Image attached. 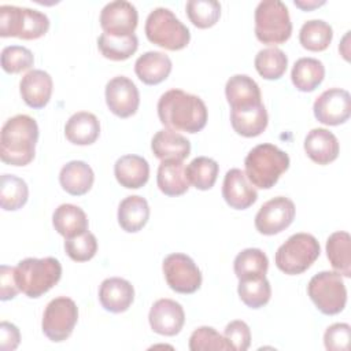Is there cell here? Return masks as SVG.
Here are the masks:
<instances>
[{
    "label": "cell",
    "instance_id": "cell-41",
    "mask_svg": "<svg viewBox=\"0 0 351 351\" xmlns=\"http://www.w3.org/2000/svg\"><path fill=\"white\" fill-rule=\"evenodd\" d=\"M189 350L191 351H229L233 347L228 343L225 336L218 333L211 326H200L195 329L189 337Z\"/></svg>",
    "mask_w": 351,
    "mask_h": 351
},
{
    "label": "cell",
    "instance_id": "cell-4",
    "mask_svg": "<svg viewBox=\"0 0 351 351\" xmlns=\"http://www.w3.org/2000/svg\"><path fill=\"white\" fill-rule=\"evenodd\" d=\"M62 277V265L56 258H26L15 266V281L22 293L36 299L47 293Z\"/></svg>",
    "mask_w": 351,
    "mask_h": 351
},
{
    "label": "cell",
    "instance_id": "cell-11",
    "mask_svg": "<svg viewBox=\"0 0 351 351\" xmlns=\"http://www.w3.org/2000/svg\"><path fill=\"white\" fill-rule=\"evenodd\" d=\"M163 274L167 285L178 293H193L202 285V271L193 259L185 254L174 252L163 259Z\"/></svg>",
    "mask_w": 351,
    "mask_h": 351
},
{
    "label": "cell",
    "instance_id": "cell-34",
    "mask_svg": "<svg viewBox=\"0 0 351 351\" xmlns=\"http://www.w3.org/2000/svg\"><path fill=\"white\" fill-rule=\"evenodd\" d=\"M333 37L332 26L322 19H311L302 25L299 32V41L303 48L319 52L325 51Z\"/></svg>",
    "mask_w": 351,
    "mask_h": 351
},
{
    "label": "cell",
    "instance_id": "cell-27",
    "mask_svg": "<svg viewBox=\"0 0 351 351\" xmlns=\"http://www.w3.org/2000/svg\"><path fill=\"white\" fill-rule=\"evenodd\" d=\"M149 218L148 202L138 196L132 195L125 197L118 206V223L129 233L141 230Z\"/></svg>",
    "mask_w": 351,
    "mask_h": 351
},
{
    "label": "cell",
    "instance_id": "cell-39",
    "mask_svg": "<svg viewBox=\"0 0 351 351\" xmlns=\"http://www.w3.org/2000/svg\"><path fill=\"white\" fill-rule=\"evenodd\" d=\"M237 293L241 302L250 308H261L270 300L271 287L266 276L261 278L239 280Z\"/></svg>",
    "mask_w": 351,
    "mask_h": 351
},
{
    "label": "cell",
    "instance_id": "cell-43",
    "mask_svg": "<svg viewBox=\"0 0 351 351\" xmlns=\"http://www.w3.org/2000/svg\"><path fill=\"white\" fill-rule=\"evenodd\" d=\"M64 250L70 259L75 262H86L95 256L97 251V240L93 233L86 230L82 234L66 239Z\"/></svg>",
    "mask_w": 351,
    "mask_h": 351
},
{
    "label": "cell",
    "instance_id": "cell-35",
    "mask_svg": "<svg viewBox=\"0 0 351 351\" xmlns=\"http://www.w3.org/2000/svg\"><path fill=\"white\" fill-rule=\"evenodd\" d=\"M29 197V188L25 180L14 174L0 177V204L5 211H15L23 207Z\"/></svg>",
    "mask_w": 351,
    "mask_h": 351
},
{
    "label": "cell",
    "instance_id": "cell-19",
    "mask_svg": "<svg viewBox=\"0 0 351 351\" xmlns=\"http://www.w3.org/2000/svg\"><path fill=\"white\" fill-rule=\"evenodd\" d=\"M52 78L47 71L33 69L22 77L19 92L29 107L38 110L48 104L52 95Z\"/></svg>",
    "mask_w": 351,
    "mask_h": 351
},
{
    "label": "cell",
    "instance_id": "cell-9",
    "mask_svg": "<svg viewBox=\"0 0 351 351\" xmlns=\"http://www.w3.org/2000/svg\"><path fill=\"white\" fill-rule=\"evenodd\" d=\"M307 293L315 307L326 315H335L344 310L347 289L341 274L337 271H319L311 277Z\"/></svg>",
    "mask_w": 351,
    "mask_h": 351
},
{
    "label": "cell",
    "instance_id": "cell-7",
    "mask_svg": "<svg viewBox=\"0 0 351 351\" xmlns=\"http://www.w3.org/2000/svg\"><path fill=\"white\" fill-rule=\"evenodd\" d=\"M292 34L287 5L280 0H262L255 8V36L269 45L282 44Z\"/></svg>",
    "mask_w": 351,
    "mask_h": 351
},
{
    "label": "cell",
    "instance_id": "cell-18",
    "mask_svg": "<svg viewBox=\"0 0 351 351\" xmlns=\"http://www.w3.org/2000/svg\"><path fill=\"white\" fill-rule=\"evenodd\" d=\"M99 300L104 310L115 314L123 313L134 300V288L125 278H106L99 288Z\"/></svg>",
    "mask_w": 351,
    "mask_h": 351
},
{
    "label": "cell",
    "instance_id": "cell-2",
    "mask_svg": "<svg viewBox=\"0 0 351 351\" xmlns=\"http://www.w3.org/2000/svg\"><path fill=\"white\" fill-rule=\"evenodd\" d=\"M38 125L34 118L18 114L8 118L0 133V158L11 166H26L36 155Z\"/></svg>",
    "mask_w": 351,
    "mask_h": 351
},
{
    "label": "cell",
    "instance_id": "cell-6",
    "mask_svg": "<svg viewBox=\"0 0 351 351\" xmlns=\"http://www.w3.org/2000/svg\"><path fill=\"white\" fill-rule=\"evenodd\" d=\"M49 29L48 16L37 10L1 5L0 7V36L18 37L22 40H36L43 37Z\"/></svg>",
    "mask_w": 351,
    "mask_h": 351
},
{
    "label": "cell",
    "instance_id": "cell-3",
    "mask_svg": "<svg viewBox=\"0 0 351 351\" xmlns=\"http://www.w3.org/2000/svg\"><path fill=\"white\" fill-rule=\"evenodd\" d=\"M248 181L261 189H270L289 167V156L274 144L254 147L244 159Z\"/></svg>",
    "mask_w": 351,
    "mask_h": 351
},
{
    "label": "cell",
    "instance_id": "cell-17",
    "mask_svg": "<svg viewBox=\"0 0 351 351\" xmlns=\"http://www.w3.org/2000/svg\"><path fill=\"white\" fill-rule=\"evenodd\" d=\"M222 197L232 208L245 210L256 202L258 192L243 170L230 169L223 178Z\"/></svg>",
    "mask_w": 351,
    "mask_h": 351
},
{
    "label": "cell",
    "instance_id": "cell-15",
    "mask_svg": "<svg viewBox=\"0 0 351 351\" xmlns=\"http://www.w3.org/2000/svg\"><path fill=\"white\" fill-rule=\"evenodd\" d=\"M106 103L110 111L117 117H132L136 114L140 104L138 89L130 78L117 75L106 85Z\"/></svg>",
    "mask_w": 351,
    "mask_h": 351
},
{
    "label": "cell",
    "instance_id": "cell-16",
    "mask_svg": "<svg viewBox=\"0 0 351 351\" xmlns=\"http://www.w3.org/2000/svg\"><path fill=\"white\" fill-rule=\"evenodd\" d=\"M151 329L163 336H176L181 332L185 322L182 306L173 299L156 300L148 314Z\"/></svg>",
    "mask_w": 351,
    "mask_h": 351
},
{
    "label": "cell",
    "instance_id": "cell-31",
    "mask_svg": "<svg viewBox=\"0 0 351 351\" xmlns=\"http://www.w3.org/2000/svg\"><path fill=\"white\" fill-rule=\"evenodd\" d=\"M325 77V67L315 58H300L295 62L291 80L295 88L300 92H313Z\"/></svg>",
    "mask_w": 351,
    "mask_h": 351
},
{
    "label": "cell",
    "instance_id": "cell-29",
    "mask_svg": "<svg viewBox=\"0 0 351 351\" xmlns=\"http://www.w3.org/2000/svg\"><path fill=\"white\" fill-rule=\"evenodd\" d=\"M230 122L237 134L244 137H256L266 129L269 117L265 106L261 103L250 108L232 110Z\"/></svg>",
    "mask_w": 351,
    "mask_h": 351
},
{
    "label": "cell",
    "instance_id": "cell-5",
    "mask_svg": "<svg viewBox=\"0 0 351 351\" xmlns=\"http://www.w3.org/2000/svg\"><path fill=\"white\" fill-rule=\"evenodd\" d=\"M144 30L152 44L169 51H180L191 40L189 29L165 7H156L148 14Z\"/></svg>",
    "mask_w": 351,
    "mask_h": 351
},
{
    "label": "cell",
    "instance_id": "cell-21",
    "mask_svg": "<svg viewBox=\"0 0 351 351\" xmlns=\"http://www.w3.org/2000/svg\"><path fill=\"white\" fill-rule=\"evenodd\" d=\"M304 151L313 162L328 165L339 156L340 145L332 132L324 128H315L311 129L304 138Z\"/></svg>",
    "mask_w": 351,
    "mask_h": 351
},
{
    "label": "cell",
    "instance_id": "cell-23",
    "mask_svg": "<svg viewBox=\"0 0 351 351\" xmlns=\"http://www.w3.org/2000/svg\"><path fill=\"white\" fill-rule=\"evenodd\" d=\"M170 58L160 51H147L134 63V73L147 85H158L165 81L171 71Z\"/></svg>",
    "mask_w": 351,
    "mask_h": 351
},
{
    "label": "cell",
    "instance_id": "cell-36",
    "mask_svg": "<svg viewBox=\"0 0 351 351\" xmlns=\"http://www.w3.org/2000/svg\"><path fill=\"white\" fill-rule=\"evenodd\" d=\"M97 47L101 55L110 60H126L138 48V40L136 34L126 37H114L107 33H101L97 38Z\"/></svg>",
    "mask_w": 351,
    "mask_h": 351
},
{
    "label": "cell",
    "instance_id": "cell-47",
    "mask_svg": "<svg viewBox=\"0 0 351 351\" xmlns=\"http://www.w3.org/2000/svg\"><path fill=\"white\" fill-rule=\"evenodd\" d=\"M21 340L19 329L7 321L0 324V348L3 351H12L18 347Z\"/></svg>",
    "mask_w": 351,
    "mask_h": 351
},
{
    "label": "cell",
    "instance_id": "cell-8",
    "mask_svg": "<svg viewBox=\"0 0 351 351\" xmlns=\"http://www.w3.org/2000/svg\"><path fill=\"white\" fill-rule=\"evenodd\" d=\"M318 240L310 233H295L276 252V266L285 274L296 276L306 271L319 256Z\"/></svg>",
    "mask_w": 351,
    "mask_h": 351
},
{
    "label": "cell",
    "instance_id": "cell-13",
    "mask_svg": "<svg viewBox=\"0 0 351 351\" xmlns=\"http://www.w3.org/2000/svg\"><path fill=\"white\" fill-rule=\"evenodd\" d=\"M313 111L318 122L337 126L351 115V96L348 90L341 88L326 89L315 99Z\"/></svg>",
    "mask_w": 351,
    "mask_h": 351
},
{
    "label": "cell",
    "instance_id": "cell-26",
    "mask_svg": "<svg viewBox=\"0 0 351 351\" xmlns=\"http://www.w3.org/2000/svg\"><path fill=\"white\" fill-rule=\"evenodd\" d=\"M93 181V170L84 160H71L66 163L59 173V182L62 188L73 196L85 195L92 188Z\"/></svg>",
    "mask_w": 351,
    "mask_h": 351
},
{
    "label": "cell",
    "instance_id": "cell-37",
    "mask_svg": "<svg viewBox=\"0 0 351 351\" xmlns=\"http://www.w3.org/2000/svg\"><path fill=\"white\" fill-rule=\"evenodd\" d=\"M254 64L259 75L265 80H278L287 71L288 58L282 49L269 47L256 53Z\"/></svg>",
    "mask_w": 351,
    "mask_h": 351
},
{
    "label": "cell",
    "instance_id": "cell-20",
    "mask_svg": "<svg viewBox=\"0 0 351 351\" xmlns=\"http://www.w3.org/2000/svg\"><path fill=\"white\" fill-rule=\"evenodd\" d=\"M226 100L230 110H243L262 103L259 85L247 74L232 75L225 85Z\"/></svg>",
    "mask_w": 351,
    "mask_h": 351
},
{
    "label": "cell",
    "instance_id": "cell-10",
    "mask_svg": "<svg viewBox=\"0 0 351 351\" xmlns=\"http://www.w3.org/2000/svg\"><path fill=\"white\" fill-rule=\"evenodd\" d=\"M78 319V307L75 302L66 296L52 299L43 315L41 328L44 335L55 343L64 341L73 333Z\"/></svg>",
    "mask_w": 351,
    "mask_h": 351
},
{
    "label": "cell",
    "instance_id": "cell-44",
    "mask_svg": "<svg viewBox=\"0 0 351 351\" xmlns=\"http://www.w3.org/2000/svg\"><path fill=\"white\" fill-rule=\"evenodd\" d=\"M351 328L346 322L330 325L324 335L325 348L329 351H347L350 348Z\"/></svg>",
    "mask_w": 351,
    "mask_h": 351
},
{
    "label": "cell",
    "instance_id": "cell-12",
    "mask_svg": "<svg viewBox=\"0 0 351 351\" xmlns=\"http://www.w3.org/2000/svg\"><path fill=\"white\" fill-rule=\"evenodd\" d=\"M296 214L295 204L285 196H277L262 204L255 215V228L259 233L271 236L285 230Z\"/></svg>",
    "mask_w": 351,
    "mask_h": 351
},
{
    "label": "cell",
    "instance_id": "cell-45",
    "mask_svg": "<svg viewBox=\"0 0 351 351\" xmlns=\"http://www.w3.org/2000/svg\"><path fill=\"white\" fill-rule=\"evenodd\" d=\"M223 336L236 351H245L251 344L250 326L241 319L229 322L225 328Z\"/></svg>",
    "mask_w": 351,
    "mask_h": 351
},
{
    "label": "cell",
    "instance_id": "cell-38",
    "mask_svg": "<svg viewBox=\"0 0 351 351\" xmlns=\"http://www.w3.org/2000/svg\"><path fill=\"white\" fill-rule=\"evenodd\" d=\"M218 171V163L207 156H197L185 167V176L189 184L200 191H207L214 186Z\"/></svg>",
    "mask_w": 351,
    "mask_h": 351
},
{
    "label": "cell",
    "instance_id": "cell-42",
    "mask_svg": "<svg viewBox=\"0 0 351 351\" xmlns=\"http://www.w3.org/2000/svg\"><path fill=\"white\" fill-rule=\"evenodd\" d=\"M34 63L33 52L22 45H8L1 51V67L8 74H18Z\"/></svg>",
    "mask_w": 351,
    "mask_h": 351
},
{
    "label": "cell",
    "instance_id": "cell-40",
    "mask_svg": "<svg viewBox=\"0 0 351 351\" xmlns=\"http://www.w3.org/2000/svg\"><path fill=\"white\" fill-rule=\"evenodd\" d=\"M185 10L189 21L199 29L214 26L221 16V4L217 0H189Z\"/></svg>",
    "mask_w": 351,
    "mask_h": 351
},
{
    "label": "cell",
    "instance_id": "cell-48",
    "mask_svg": "<svg viewBox=\"0 0 351 351\" xmlns=\"http://www.w3.org/2000/svg\"><path fill=\"white\" fill-rule=\"evenodd\" d=\"M325 4V1H317V0H311V1H304V0H295V5H298L299 8L302 10H311V8H315V7H319Z\"/></svg>",
    "mask_w": 351,
    "mask_h": 351
},
{
    "label": "cell",
    "instance_id": "cell-14",
    "mask_svg": "<svg viewBox=\"0 0 351 351\" xmlns=\"http://www.w3.org/2000/svg\"><path fill=\"white\" fill-rule=\"evenodd\" d=\"M138 14L136 7L125 0L107 3L100 11V26L104 33L114 37H126L134 34Z\"/></svg>",
    "mask_w": 351,
    "mask_h": 351
},
{
    "label": "cell",
    "instance_id": "cell-1",
    "mask_svg": "<svg viewBox=\"0 0 351 351\" xmlns=\"http://www.w3.org/2000/svg\"><path fill=\"white\" fill-rule=\"evenodd\" d=\"M159 121L170 130L197 133L207 123V107L204 101L181 89H170L158 100Z\"/></svg>",
    "mask_w": 351,
    "mask_h": 351
},
{
    "label": "cell",
    "instance_id": "cell-30",
    "mask_svg": "<svg viewBox=\"0 0 351 351\" xmlns=\"http://www.w3.org/2000/svg\"><path fill=\"white\" fill-rule=\"evenodd\" d=\"M156 184L166 196L184 195L189 188L184 163L181 160H162L158 167Z\"/></svg>",
    "mask_w": 351,
    "mask_h": 351
},
{
    "label": "cell",
    "instance_id": "cell-46",
    "mask_svg": "<svg viewBox=\"0 0 351 351\" xmlns=\"http://www.w3.org/2000/svg\"><path fill=\"white\" fill-rule=\"evenodd\" d=\"M19 288L15 281V267L1 265L0 266V299L3 302L11 300L16 296Z\"/></svg>",
    "mask_w": 351,
    "mask_h": 351
},
{
    "label": "cell",
    "instance_id": "cell-25",
    "mask_svg": "<svg viewBox=\"0 0 351 351\" xmlns=\"http://www.w3.org/2000/svg\"><path fill=\"white\" fill-rule=\"evenodd\" d=\"M64 134L66 138L75 145L93 144L100 134V122L95 114L78 111L66 122Z\"/></svg>",
    "mask_w": 351,
    "mask_h": 351
},
{
    "label": "cell",
    "instance_id": "cell-32",
    "mask_svg": "<svg viewBox=\"0 0 351 351\" xmlns=\"http://www.w3.org/2000/svg\"><path fill=\"white\" fill-rule=\"evenodd\" d=\"M326 256L339 274L351 277V237L347 232L339 230L328 237Z\"/></svg>",
    "mask_w": 351,
    "mask_h": 351
},
{
    "label": "cell",
    "instance_id": "cell-33",
    "mask_svg": "<svg viewBox=\"0 0 351 351\" xmlns=\"http://www.w3.org/2000/svg\"><path fill=\"white\" fill-rule=\"evenodd\" d=\"M233 269L239 280L261 278L267 273L269 259L259 248H245L234 258Z\"/></svg>",
    "mask_w": 351,
    "mask_h": 351
},
{
    "label": "cell",
    "instance_id": "cell-28",
    "mask_svg": "<svg viewBox=\"0 0 351 351\" xmlns=\"http://www.w3.org/2000/svg\"><path fill=\"white\" fill-rule=\"evenodd\" d=\"M55 230L64 239L82 234L88 230V218L85 211L70 203L60 204L52 215Z\"/></svg>",
    "mask_w": 351,
    "mask_h": 351
},
{
    "label": "cell",
    "instance_id": "cell-24",
    "mask_svg": "<svg viewBox=\"0 0 351 351\" xmlns=\"http://www.w3.org/2000/svg\"><path fill=\"white\" fill-rule=\"evenodd\" d=\"M114 174L121 186L138 189L149 178V165L140 155H123L114 165Z\"/></svg>",
    "mask_w": 351,
    "mask_h": 351
},
{
    "label": "cell",
    "instance_id": "cell-22",
    "mask_svg": "<svg viewBox=\"0 0 351 351\" xmlns=\"http://www.w3.org/2000/svg\"><path fill=\"white\" fill-rule=\"evenodd\" d=\"M154 155L160 160H184L191 154V143L182 134L162 129L156 132L151 141Z\"/></svg>",
    "mask_w": 351,
    "mask_h": 351
}]
</instances>
